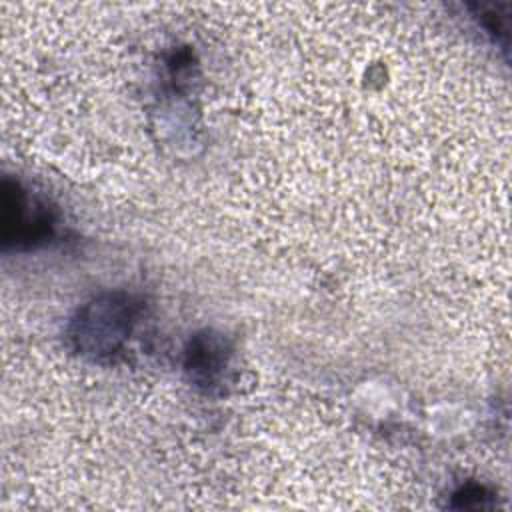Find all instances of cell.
Here are the masks:
<instances>
[{
  "instance_id": "3957f363",
  "label": "cell",
  "mask_w": 512,
  "mask_h": 512,
  "mask_svg": "<svg viewBox=\"0 0 512 512\" xmlns=\"http://www.w3.org/2000/svg\"><path fill=\"white\" fill-rule=\"evenodd\" d=\"M226 348L218 338L212 336H198L188 350L186 368L190 370L192 378L204 386L212 384L226 366Z\"/></svg>"
},
{
  "instance_id": "7a4b0ae2",
  "label": "cell",
  "mask_w": 512,
  "mask_h": 512,
  "mask_svg": "<svg viewBox=\"0 0 512 512\" xmlns=\"http://www.w3.org/2000/svg\"><path fill=\"white\" fill-rule=\"evenodd\" d=\"M16 232L6 240H26L34 242L50 232V216L46 206H42L38 200L26 196L18 188V184H4V234Z\"/></svg>"
},
{
  "instance_id": "6da1fadb",
  "label": "cell",
  "mask_w": 512,
  "mask_h": 512,
  "mask_svg": "<svg viewBox=\"0 0 512 512\" xmlns=\"http://www.w3.org/2000/svg\"><path fill=\"white\" fill-rule=\"evenodd\" d=\"M134 302L130 296L106 294L86 304L72 326V338L84 354H114L130 334Z\"/></svg>"
}]
</instances>
